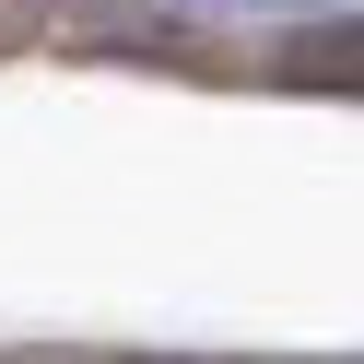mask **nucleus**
<instances>
[{"label":"nucleus","mask_w":364,"mask_h":364,"mask_svg":"<svg viewBox=\"0 0 364 364\" xmlns=\"http://www.w3.org/2000/svg\"><path fill=\"white\" fill-rule=\"evenodd\" d=\"M282 82H306V95H364V24H317L282 48Z\"/></svg>","instance_id":"nucleus-1"}]
</instances>
